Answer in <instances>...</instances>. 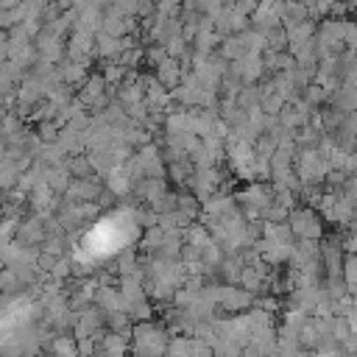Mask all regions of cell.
Returning <instances> with one entry per match:
<instances>
[{"label":"cell","mask_w":357,"mask_h":357,"mask_svg":"<svg viewBox=\"0 0 357 357\" xmlns=\"http://www.w3.org/2000/svg\"><path fill=\"white\" fill-rule=\"evenodd\" d=\"M45 357H78V337L67 332H56L45 346Z\"/></svg>","instance_id":"obj_7"},{"label":"cell","mask_w":357,"mask_h":357,"mask_svg":"<svg viewBox=\"0 0 357 357\" xmlns=\"http://www.w3.org/2000/svg\"><path fill=\"white\" fill-rule=\"evenodd\" d=\"M95 304H98L103 312H117V310L126 307L120 287H112V284H100V287H98V293H95Z\"/></svg>","instance_id":"obj_9"},{"label":"cell","mask_w":357,"mask_h":357,"mask_svg":"<svg viewBox=\"0 0 357 357\" xmlns=\"http://www.w3.org/2000/svg\"><path fill=\"white\" fill-rule=\"evenodd\" d=\"M315 209L324 215L326 223H335L343 229L357 218V201H351L343 190H326Z\"/></svg>","instance_id":"obj_2"},{"label":"cell","mask_w":357,"mask_h":357,"mask_svg":"<svg viewBox=\"0 0 357 357\" xmlns=\"http://www.w3.org/2000/svg\"><path fill=\"white\" fill-rule=\"evenodd\" d=\"M134 357H162V354H148V351H131Z\"/></svg>","instance_id":"obj_18"},{"label":"cell","mask_w":357,"mask_h":357,"mask_svg":"<svg viewBox=\"0 0 357 357\" xmlns=\"http://www.w3.org/2000/svg\"><path fill=\"white\" fill-rule=\"evenodd\" d=\"M170 337L173 332L159 321L148 318V321H134L131 326V351H148V354H162L167 351L170 346Z\"/></svg>","instance_id":"obj_1"},{"label":"cell","mask_w":357,"mask_h":357,"mask_svg":"<svg viewBox=\"0 0 357 357\" xmlns=\"http://www.w3.org/2000/svg\"><path fill=\"white\" fill-rule=\"evenodd\" d=\"M343 245L346 251H357V218L346 226V234H343Z\"/></svg>","instance_id":"obj_17"},{"label":"cell","mask_w":357,"mask_h":357,"mask_svg":"<svg viewBox=\"0 0 357 357\" xmlns=\"http://www.w3.org/2000/svg\"><path fill=\"white\" fill-rule=\"evenodd\" d=\"M131 326H134V318H131L126 310L106 312V329H109V332H131Z\"/></svg>","instance_id":"obj_13"},{"label":"cell","mask_w":357,"mask_h":357,"mask_svg":"<svg viewBox=\"0 0 357 357\" xmlns=\"http://www.w3.org/2000/svg\"><path fill=\"white\" fill-rule=\"evenodd\" d=\"M343 279L351 287H357V251H346V259H343Z\"/></svg>","instance_id":"obj_15"},{"label":"cell","mask_w":357,"mask_h":357,"mask_svg":"<svg viewBox=\"0 0 357 357\" xmlns=\"http://www.w3.org/2000/svg\"><path fill=\"white\" fill-rule=\"evenodd\" d=\"M112 357H134V354H128V351H123V354H112Z\"/></svg>","instance_id":"obj_19"},{"label":"cell","mask_w":357,"mask_h":357,"mask_svg":"<svg viewBox=\"0 0 357 357\" xmlns=\"http://www.w3.org/2000/svg\"><path fill=\"white\" fill-rule=\"evenodd\" d=\"M106 184H100L98 176H86V178H73V184L67 187V201L81 204V201H98V195L103 192Z\"/></svg>","instance_id":"obj_6"},{"label":"cell","mask_w":357,"mask_h":357,"mask_svg":"<svg viewBox=\"0 0 357 357\" xmlns=\"http://www.w3.org/2000/svg\"><path fill=\"white\" fill-rule=\"evenodd\" d=\"M59 78H61V84L84 81V78H86V64H84V61H75V59H67V61H61V67H59Z\"/></svg>","instance_id":"obj_10"},{"label":"cell","mask_w":357,"mask_h":357,"mask_svg":"<svg viewBox=\"0 0 357 357\" xmlns=\"http://www.w3.org/2000/svg\"><path fill=\"white\" fill-rule=\"evenodd\" d=\"M67 167H70L73 178H86V176H95L89 156H81V153H75L73 159H67Z\"/></svg>","instance_id":"obj_14"},{"label":"cell","mask_w":357,"mask_h":357,"mask_svg":"<svg viewBox=\"0 0 357 357\" xmlns=\"http://www.w3.org/2000/svg\"><path fill=\"white\" fill-rule=\"evenodd\" d=\"M215 301H218V310H223V312H243V310L254 307V293H248L245 287H237V284H218Z\"/></svg>","instance_id":"obj_5"},{"label":"cell","mask_w":357,"mask_h":357,"mask_svg":"<svg viewBox=\"0 0 357 357\" xmlns=\"http://www.w3.org/2000/svg\"><path fill=\"white\" fill-rule=\"evenodd\" d=\"M301 98H304V100H307V103H310V106L318 112V109L329 106V100H332V92H329V89H324L321 84H315V81H312V84H310V86L301 92Z\"/></svg>","instance_id":"obj_12"},{"label":"cell","mask_w":357,"mask_h":357,"mask_svg":"<svg viewBox=\"0 0 357 357\" xmlns=\"http://www.w3.org/2000/svg\"><path fill=\"white\" fill-rule=\"evenodd\" d=\"M343 42L349 50H357V22L343 17Z\"/></svg>","instance_id":"obj_16"},{"label":"cell","mask_w":357,"mask_h":357,"mask_svg":"<svg viewBox=\"0 0 357 357\" xmlns=\"http://www.w3.org/2000/svg\"><path fill=\"white\" fill-rule=\"evenodd\" d=\"M321 340H324V335L318 332V326H315V321H312V315H310L307 324H304L301 332H298V343H301L304 351H315V349L321 346Z\"/></svg>","instance_id":"obj_11"},{"label":"cell","mask_w":357,"mask_h":357,"mask_svg":"<svg viewBox=\"0 0 357 357\" xmlns=\"http://www.w3.org/2000/svg\"><path fill=\"white\" fill-rule=\"evenodd\" d=\"M156 78H159L167 89H176V86L181 84V64H178V59L165 56V59L156 64Z\"/></svg>","instance_id":"obj_8"},{"label":"cell","mask_w":357,"mask_h":357,"mask_svg":"<svg viewBox=\"0 0 357 357\" xmlns=\"http://www.w3.org/2000/svg\"><path fill=\"white\" fill-rule=\"evenodd\" d=\"M329 159L318 148H298L296 151V176L301 184H324L329 176Z\"/></svg>","instance_id":"obj_3"},{"label":"cell","mask_w":357,"mask_h":357,"mask_svg":"<svg viewBox=\"0 0 357 357\" xmlns=\"http://www.w3.org/2000/svg\"><path fill=\"white\" fill-rule=\"evenodd\" d=\"M287 226L296 240H321L324 237V215L315 206H296L287 215Z\"/></svg>","instance_id":"obj_4"}]
</instances>
